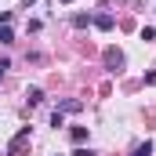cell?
Here are the masks:
<instances>
[{
	"mask_svg": "<svg viewBox=\"0 0 156 156\" xmlns=\"http://www.w3.org/2000/svg\"><path fill=\"white\" fill-rule=\"evenodd\" d=\"M102 58H105V69H109V73H120V69H123V62H127V58H123V51H116V47H105V55H102Z\"/></svg>",
	"mask_w": 156,
	"mask_h": 156,
	"instance_id": "cell-1",
	"label": "cell"
},
{
	"mask_svg": "<svg viewBox=\"0 0 156 156\" xmlns=\"http://www.w3.org/2000/svg\"><path fill=\"white\" fill-rule=\"evenodd\" d=\"M80 109H83L80 98H62V102H58V113H80Z\"/></svg>",
	"mask_w": 156,
	"mask_h": 156,
	"instance_id": "cell-2",
	"label": "cell"
},
{
	"mask_svg": "<svg viewBox=\"0 0 156 156\" xmlns=\"http://www.w3.org/2000/svg\"><path fill=\"white\" fill-rule=\"evenodd\" d=\"M91 26H98L102 33H109V29H113V15H94V22H91Z\"/></svg>",
	"mask_w": 156,
	"mask_h": 156,
	"instance_id": "cell-3",
	"label": "cell"
},
{
	"mask_svg": "<svg viewBox=\"0 0 156 156\" xmlns=\"http://www.w3.org/2000/svg\"><path fill=\"white\" fill-rule=\"evenodd\" d=\"M26 102H29V105H40V102H44V91H40V87H29V91H26Z\"/></svg>",
	"mask_w": 156,
	"mask_h": 156,
	"instance_id": "cell-4",
	"label": "cell"
},
{
	"mask_svg": "<svg viewBox=\"0 0 156 156\" xmlns=\"http://www.w3.org/2000/svg\"><path fill=\"white\" fill-rule=\"evenodd\" d=\"M87 134H91L87 127H73V131H69V138H73L76 145H83V142H87Z\"/></svg>",
	"mask_w": 156,
	"mask_h": 156,
	"instance_id": "cell-5",
	"label": "cell"
},
{
	"mask_svg": "<svg viewBox=\"0 0 156 156\" xmlns=\"http://www.w3.org/2000/svg\"><path fill=\"white\" fill-rule=\"evenodd\" d=\"M91 22H94V15H73V26H76V29H87Z\"/></svg>",
	"mask_w": 156,
	"mask_h": 156,
	"instance_id": "cell-6",
	"label": "cell"
},
{
	"mask_svg": "<svg viewBox=\"0 0 156 156\" xmlns=\"http://www.w3.org/2000/svg\"><path fill=\"white\" fill-rule=\"evenodd\" d=\"M0 44H15V29L11 26H0Z\"/></svg>",
	"mask_w": 156,
	"mask_h": 156,
	"instance_id": "cell-7",
	"label": "cell"
},
{
	"mask_svg": "<svg viewBox=\"0 0 156 156\" xmlns=\"http://www.w3.org/2000/svg\"><path fill=\"white\" fill-rule=\"evenodd\" d=\"M131 156H153V142H142V145H138Z\"/></svg>",
	"mask_w": 156,
	"mask_h": 156,
	"instance_id": "cell-8",
	"label": "cell"
},
{
	"mask_svg": "<svg viewBox=\"0 0 156 156\" xmlns=\"http://www.w3.org/2000/svg\"><path fill=\"white\" fill-rule=\"evenodd\" d=\"M51 127H55V131H58V127H66V116H62V113H58V109H55V113H51Z\"/></svg>",
	"mask_w": 156,
	"mask_h": 156,
	"instance_id": "cell-9",
	"label": "cell"
},
{
	"mask_svg": "<svg viewBox=\"0 0 156 156\" xmlns=\"http://www.w3.org/2000/svg\"><path fill=\"white\" fill-rule=\"evenodd\" d=\"M0 26H11V11H0Z\"/></svg>",
	"mask_w": 156,
	"mask_h": 156,
	"instance_id": "cell-10",
	"label": "cell"
},
{
	"mask_svg": "<svg viewBox=\"0 0 156 156\" xmlns=\"http://www.w3.org/2000/svg\"><path fill=\"white\" fill-rule=\"evenodd\" d=\"M7 69H11V62H7V58H0V80H4V73H7Z\"/></svg>",
	"mask_w": 156,
	"mask_h": 156,
	"instance_id": "cell-11",
	"label": "cell"
},
{
	"mask_svg": "<svg viewBox=\"0 0 156 156\" xmlns=\"http://www.w3.org/2000/svg\"><path fill=\"white\" fill-rule=\"evenodd\" d=\"M145 83H149V87H156V69H153V73H145Z\"/></svg>",
	"mask_w": 156,
	"mask_h": 156,
	"instance_id": "cell-12",
	"label": "cell"
},
{
	"mask_svg": "<svg viewBox=\"0 0 156 156\" xmlns=\"http://www.w3.org/2000/svg\"><path fill=\"white\" fill-rule=\"evenodd\" d=\"M73 156H94V153H91V149H76Z\"/></svg>",
	"mask_w": 156,
	"mask_h": 156,
	"instance_id": "cell-13",
	"label": "cell"
},
{
	"mask_svg": "<svg viewBox=\"0 0 156 156\" xmlns=\"http://www.w3.org/2000/svg\"><path fill=\"white\" fill-rule=\"evenodd\" d=\"M29 4H37V0H26V7H29Z\"/></svg>",
	"mask_w": 156,
	"mask_h": 156,
	"instance_id": "cell-14",
	"label": "cell"
},
{
	"mask_svg": "<svg viewBox=\"0 0 156 156\" xmlns=\"http://www.w3.org/2000/svg\"><path fill=\"white\" fill-rule=\"evenodd\" d=\"M62 4H73V0H62Z\"/></svg>",
	"mask_w": 156,
	"mask_h": 156,
	"instance_id": "cell-15",
	"label": "cell"
}]
</instances>
